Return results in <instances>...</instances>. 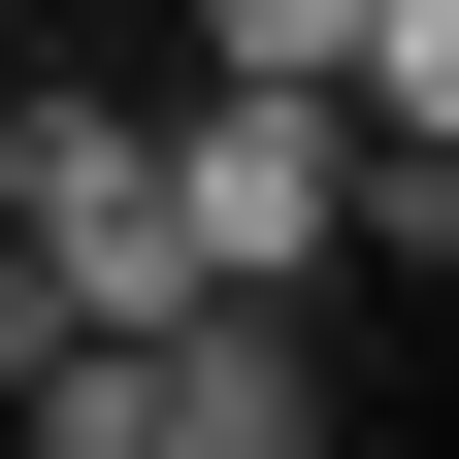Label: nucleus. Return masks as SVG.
<instances>
[{
  "label": "nucleus",
  "mask_w": 459,
  "mask_h": 459,
  "mask_svg": "<svg viewBox=\"0 0 459 459\" xmlns=\"http://www.w3.org/2000/svg\"><path fill=\"white\" fill-rule=\"evenodd\" d=\"M0 427H33V459H328V328H263V296H197V328H66Z\"/></svg>",
  "instance_id": "f257e3e1"
},
{
  "label": "nucleus",
  "mask_w": 459,
  "mask_h": 459,
  "mask_svg": "<svg viewBox=\"0 0 459 459\" xmlns=\"http://www.w3.org/2000/svg\"><path fill=\"white\" fill-rule=\"evenodd\" d=\"M164 263L296 328L328 263H361V132H328V99H164Z\"/></svg>",
  "instance_id": "f03ea898"
},
{
  "label": "nucleus",
  "mask_w": 459,
  "mask_h": 459,
  "mask_svg": "<svg viewBox=\"0 0 459 459\" xmlns=\"http://www.w3.org/2000/svg\"><path fill=\"white\" fill-rule=\"evenodd\" d=\"M361 66V0H197V99H328Z\"/></svg>",
  "instance_id": "7ed1b4c3"
}]
</instances>
